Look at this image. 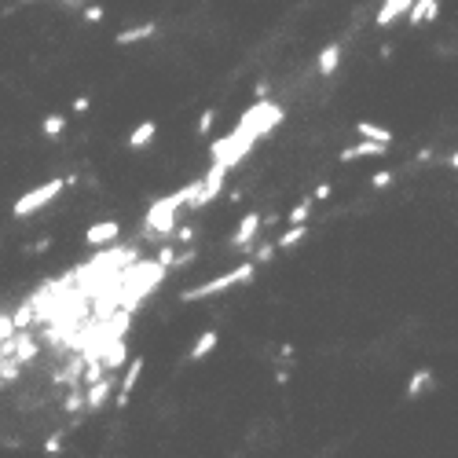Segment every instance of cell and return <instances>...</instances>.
<instances>
[{
  "label": "cell",
  "mask_w": 458,
  "mask_h": 458,
  "mask_svg": "<svg viewBox=\"0 0 458 458\" xmlns=\"http://www.w3.org/2000/svg\"><path fill=\"white\" fill-rule=\"evenodd\" d=\"M198 187H202V180H191L184 191H176V195H169V198H158L154 206H151V213H147V220H143L147 235H173L180 206H191L195 195H198Z\"/></svg>",
  "instance_id": "cell-1"
},
{
  "label": "cell",
  "mask_w": 458,
  "mask_h": 458,
  "mask_svg": "<svg viewBox=\"0 0 458 458\" xmlns=\"http://www.w3.org/2000/svg\"><path fill=\"white\" fill-rule=\"evenodd\" d=\"M253 275H257V261H246V264H239V268H231L228 275H217V279H209V282H202V286H191V290L180 293V301H202V297H217L224 290H231V286H239V282H250Z\"/></svg>",
  "instance_id": "cell-2"
},
{
  "label": "cell",
  "mask_w": 458,
  "mask_h": 458,
  "mask_svg": "<svg viewBox=\"0 0 458 458\" xmlns=\"http://www.w3.org/2000/svg\"><path fill=\"white\" fill-rule=\"evenodd\" d=\"M67 184H70V180H48V184L34 187L29 195H23V198L15 202V209H12V213H15V217H34V213H37V209H45L48 202L56 198V195H59V191L67 187Z\"/></svg>",
  "instance_id": "cell-3"
},
{
  "label": "cell",
  "mask_w": 458,
  "mask_h": 458,
  "mask_svg": "<svg viewBox=\"0 0 458 458\" xmlns=\"http://www.w3.org/2000/svg\"><path fill=\"white\" fill-rule=\"evenodd\" d=\"M118 235H121L118 220H99V224H92V228L84 231V242H88V246H110Z\"/></svg>",
  "instance_id": "cell-4"
},
{
  "label": "cell",
  "mask_w": 458,
  "mask_h": 458,
  "mask_svg": "<svg viewBox=\"0 0 458 458\" xmlns=\"http://www.w3.org/2000/svg\"><path fill=\"white\" fill-rule=\"evenodd\" d=\"M381 154H389V143H381V140H359L356 147L341 151L337 158H341V162H356V158H381Z\"/></svg>",
  "instance_id": "cell-5"
},
{
  "label": "cell",
  "mask_w": 458,
  "mask_h": 458,
  "mask_svg": "<svg viewBox=\"0 0 458 458\" xmlns=\"http://www.w3.org/2000/svg\"><path fill=\"white\" fill-rule=\"evenodd\" d=\"M261 224H264V217H261V213H250V217H246V220H242L239 228H235V239H231V242H235V246H242V250H246V246H253V242H257Z\"/></svg>",
  "instance_id": "cell-6"
},
{
  "label": "cell",
  "mask_w": 458,
  "mask_h": 458,
  "mask_svg": "<svg viewBox=\"0 0 458 458\" xmlns=\"http://www.w3.org/2000/svg\"><path fill=\"white\" fill-rule=\"evenodd\" d=\"M140 374H143V359L136 356L132 363H129V370H125V378L118 381V407H125V403H129V396H132V389H136V381H140Z\"/></svg>",
  "instance_id": "cell-7"
},
{
  "label": "cell",
  "mask_w": 458,
  "mask_h": 458,
  "mask_svg": "<svg viewBox=\"0 0 458 458\" xmlns=\"http://www.w3.org/2000/svg\"><path fill=\"white\" fill-rule=\"evenodd\" d=\"M110 389H118V381H110V378H99V381H92L88 385V396H84V407L88 411H99L106 396H110Z\"/></svg>",
  "instance_id": "cell-8"
},
{
  "label": "cell",
  "mask_w": 458,
  "mask_h": 458,
  "mask_svg": "<svg viewBox=\"0 0 458 458\" xmlns=\"http://www.w3.org/2000/svg\"><path fill=\"white\" fill-rule=\"evenodd\" d=\"M436 15H440V0H414V4H411V26L433 23Z\"/></svg>",
  "instance_id": "cell-9"
},
{
  "label": "cell",
  "mask_w": 458,
  "mask_h": 458,
  "mask_svg": "<svg viewBox=\"0 0 458 458\" xmlns=\"http://www.w3.org/2000/svg\"><path fill=\"white\" fill-rule=\"evenodd\" d=\"M411 4H414V0H385L381 12H378V26H392L403 12H411Z\"/></svg>",
  "instance_id": "cell-10"
},
{
  "label": "cell",
  "mask_w": 458,
  "mask_h": 458,
  "mask_svg": "<svg viewBox=\"0 0 458 458\" xmlns=\"http://www.w3.org/2000/svg\"><path fill=\"white\" fill-rule=\"evenodd\" d=\"M217 341H220V334H217V330H206V334H202L198 341H195V348H191V363H198V359H206L209 352H213V348H217Z\"/></svg>",
  "instance_id": "cell-11"
},
{
  "label": "cell",
  "mask_w": 458,
  "mask_h": 458,
  "mask_svg": "<svg viewBox=\"0 0 458 458\" xmlns=\"http://www.w3.org/2000/svg\"><path fill=\"white\" fill-rule=\"evenodd\" d=\"M154 34H158L154 23H143V26L121 29V34H118V45H136V40H147V37H154Z\"/></svg>",
  "instance_id": "cell-12"
},
{
  "label": "cell",
  "mask_w": 458,
  "mask_h": 458,
  "mask_svg": "<svg viewBox=\"0 0 458 458\" xmlns=\"http://www.w3.org/2000/svg\"><path fill=\"white\" fill-rule=\"evenodd\" d=\"M341 67V45H326L319 51V73H334Z\"/></svg>",
  "instance_id": "cell-13"
},
{
  "label": "cell",
  "mask_w": 458,
  "mask_h": 458,
  "mask_svg": "<svg viewBox=\"0 0 458 458\" xmlns=\"http://www.w3.org/2000/svg\"><path fill=\"white\" fill-rule=\"evenodd\" d=\"M304 239H308V228H304V224H293V228L286 231V235L275 239V246H279V250H293L297 242H304Z\"/></svg>",
  "instance_id": "cell-14"
},
{
  "label": "cell",
  "mask_w": 458,
  "mask_h": 458,
  "mask_svg": "<svg viewBox=\"0 0 458 458\" xmlns=\"http://www.w3.org/2000/svg\"><path fill=\"white\" fill-rule=\"evenodd\" d=\"M154 132H158V125H154V121H143L140 129L129 136V147H132V151H140V147H147V143L154 140Z\"/></svg>",
  "instance_id": "cell-15"
},
{
  "label": "cell",
  "mask_w": 458,
  "mask_h": 458,
  "mask_svg": "<svg viewBox=\"0 0 458 458\" xmlns=\"http://www.w3.org/2000/svg\"><path fill=\"white\" fill-rule=\"evenodd\" d=\"M356 129H359V136H363V140H381V143H392V132H389V129H381V125H374V121H359Z\"/></svg>",
  "instance_id": "cell-16"
},
{
  "label": "cell",
  "mask_w": 458,
  "mask_h": 458,
  "mask_svg": "<svg viewBox=\"0 0 458 458\" xmlns=\"http://www.w3.org/2000/svg\"><path fill=\"white\" fill-rule=\"evenodd\" d=\"M125 356H129V352H125V345H121V341H114V345L106 348L99 359H103V367H110V370H114V367H121V363H125Z\"/></svg>",
  "instance_id": "cell-17"
},
{
  "label": "cell",
  "mask_w": 458,
  "mask_h": 458,
  "mask_svg": "<svg viewBox=\"0 0 458 458\" xmlns=\"http://www.w3.org/2000/svg\"><path fill=\"white\" fill-rule=\"evenodd\" d=\"M429 381H433V374H429V370H418V374H411V381H407V396L414 400L418 392H425V389H429Z\"/></svg>",
  "instance_id": "cell-18"
},
{
  "label": "cell",
  "mask_w": 458,
  "mask_h": 458,
  "mask_svg": "<svg viewBox=\"0 0 458 458\" xmlns=\"http://www.w3.org/2000/svg\"><path fill=\"white\" fill-rule=\"evenodd\" d=\"M62 129H67V118H62V114H48L45 118V136H59Z\"/></svg>",
  "instance_id": "cell-19"
},
{
  "label": "cell",
  "mask_w": 458,
  "mask_h": 458,
  "mask_svg": "<svg viewBox=\"0 0 458 458\" xmlns=\"http://www.w3.org/2000/svg\"><path fill=\"white\" fill-rule=\"evenodd\" d=\"M308 217H312V198H304L301 206H293V209H290V224H304Z\"/></svg>",
  "instance_id": "cell-20"
},
{
  "label": "cell",
  "mask_w": 458,
  "mask_h": 458,
  "mask_svg": "<svg viewBox=\"0 0 458 458\" xmlns=\"http://www.w3.org/2000/svg\"><path fill=\"white\" fill-rule=\"evenodd\" d=\"M173 242H180V246L195 242V228H176V231H173Z\"/></svg>",
  "instance_id": "cell-21"
},
{
  "label": "cell",
  "mask_w": 458,
  "mask_h": 458,
  "mask_svg": "<svg viewBox=\"0 0 458 458\" xmlns=\"http://www.w3.org/2000/svg\"><path fill=\"white\" fill-rule=\"evenodd\" d=\"M275 253H279V246H275V242H264V246L257 250V264H264V261H272Z\"/></svg>",
  "instance_id": "cell-22"
},
{
  "label": "cell",
  "mask_w": 458,
  "mask_h": 458,
  "mask_svg": "<svg viewBox=\"0 0 458 458\" xmlns=\"http://www.w3.org/2000/svg\"><path fill=\"white\" fill-rule=\"evenodd\" d=\"M12 330H15V319L12 315H0V345H4V337H12Z\"/></svg>",
  "instance_id": "cell-23"
},
{
  "label": "cell",
  "mask_w": 458,
  "mask_h": 458,
  "mask_svg": "<svg viewBox=\"0 0 458 458\" xmlns=\"http://www.w3.org/2000/svg\"><path fill=\"white\" fill-rule=\"evenodd\" d=\"M213 121H217V114H213V110H202V118H198V132H209V129H213Z\"/></svg>",
  "instance_id": "cell-24"
},
{
  "label": "cell",
  "mask_w": 458,
  "mask_h": 458,
  "mask_svg": "<svg viewBox=\"0 0 458 458\" xmlns=\"http://www.w3.org/2000/svg\"><path fill=\"white\" fill-rule=\"evenodd\" d=\"M392 180H396L392 173H374V176H370V184H374V187H389Z\"/></svg>",
  "instance_id": "cell-25"
},
{
  "label": "cell",
  "mask_w": 458,
  "mask_h": 458,
  "mask_svg": "<svg viewBox=\"0 0 458 458\" xmlns=\"http://www.w3.org/2000/svg\"><path fill=\"white\" fill-rule=\"evenodd\" d=\"M84 19H88V23H99V19H103V8H99V4H95V8H84Z\"/></svg>",
  "instance_id": "cell-26"
},
{
  "label": "cell",
  "mask_w": 458,
  "mask_h": 458,
  "mask_svg": "<svg viewBox=\"0 0 458 458\" xmlns=\"http://www.w3.org/2000/svg\"><path fill=\"white\" fill-rule=\"evenodd\" d=\"M330 195H334V187H330V184H319L315 187V198H330Z\"/></svg>",
  "instance_id": "cell-27"
}]
</instances>
